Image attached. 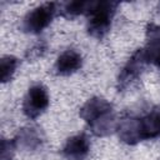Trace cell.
<instances>
[{"label":"cell","mask_w":160,"mask_h":160,"mask_svg":"<svg viewBox=\"0 0 160 160\" xmlns=\"http://www.w3.org/2000/svg\"><path fill=\"white\" fill-rule=\"evenodd\" d=\"M118 2L115 1H90L86 14H88V32L96 38H104L110 28L111 21L115 15Z\"/></svg>","instance_id":"1"},{"label":"cell","mask_w":160,"mask_h":160,"mask_svg":"<svg viewBox=\"0 0 160 160\" xmlns=\"http://www.w3.org/2000/svg\"><path fill=\"white\" fill-rule=\"evenodd\" d=\"M56 4L55 2H45L31 11L26 14V16L22 20L21 29L25 32L30 34H39L45 28L50 25L52 21L55 14H56Z\"/></svg>","instance_id":"2"},{"label":"cell","mask_w":160,"mask_h":160,"mask_svg":"<svg viewBox=\"0 0 160 160\" xmlns=\"http://www.w3.org/2000/svg\"><path fill=\"white\" fill-rule=\"evenodd\" d=\"M49 106V94L44 85L38 84L29 89L24 98L22 111L29 119H36Z\"/></svg>","instance_id":"3"},{"label":"cell","mask_w":160,"mask_h":160,"mask_svg":"<svg viewBox=\"0 0 160 160\" xmlns=\"http://www.w3.org/2000/svg\"><path fill=\"white\" fill-rule=\"evenodd\" d=\"M130 125L135 128L132 144L139 140L159 138L160 136V105L155 108L151 112L145 115L144 118L139 119L136 122H132V120H130Z\"/></svg>","instance_id":"4"},{"label":"cell","mask_w":160,"mask_h":160,"mask_svg":"<svg viewBox=\"0 0 160 160\" xmlns=\"http://www.w3.org/2000/svg\"><path fill=\"white\" fill-rule=\"evenodd\" d=\"M90 151V141L85 134H79L69 138L61 150V154L68 160H84Z\"/></svg>","instance_id":"5"},{"label":"cell","mask_w":160,"mask_h":160,"mask_svg":"<svg viewBox=\"0 0 160 160\" xmlns=\"http://www.w3.org/2000/svg\"><path fill=\"white\" fill-rule=\"evenodd\" d=\"M82 66V56L74 49H68L61 52L55 62L54 70L56 75L68 76L76 72Z\"/></svg>","instance_id":"6"},{"label":"cell","mask_w":160,"mask_h":160,"mask_svg":"<svg viewBox=\"0 0 160 160\" xmlns=\"http://www.w3.org/2000/svg\"><path fill=\"white\" fill-rule=\"evenodd\" d=\"M111 110H112V106L106 100L94 98L84 105V108L80 111V116L92 125L99 119L101 120L109 119V114L111 112Z\"/></svg>","instance_id":"7"},{"label":"cell","mask_w":160,"mask_h":160,"mask_svg":"<svg viewBox=\"0 0 160 160\" xmlns=\"http://www.w3.org/2000/svg\"><path fill=\"white\" fill-rule=\"evenodd\" d=\"M145 62H148V60L145 58L144 50H138L132 55V58L128 61V64L125 65V68L122 69L119 76V89H124L131 81H134L141 74V70L144 69Z\"/></svg>","instance_id":"8"},{"label":"cell","mask_w":160,"mask_h":160,"mask_svg":"<svg viewBox=\"0 0 160 160\" xmlns=\"http://www.w3.org/2000/svg\"><path fill=\"white\" fill-rule=\"evenodd\" d=\"M89 1H71L62 5V15L66 18H75L82 12H86Z\"/></svg>","instance_id":"9"},{"label":"cell","mask_w":160,"mask_h":160,"mask_svg":"<svg viewBox=\"0 0 160 160\" xmlns=\"http://www.w3.org/2000/svg\"><path fill=\"white\" fill-rule=\"evenodd\" d=\"M18 66V59L14 56H4L0 62V70H1V81L6 82L11 79L15 69Z\"/></svg>","instance_id":"10"}]
</instances>
